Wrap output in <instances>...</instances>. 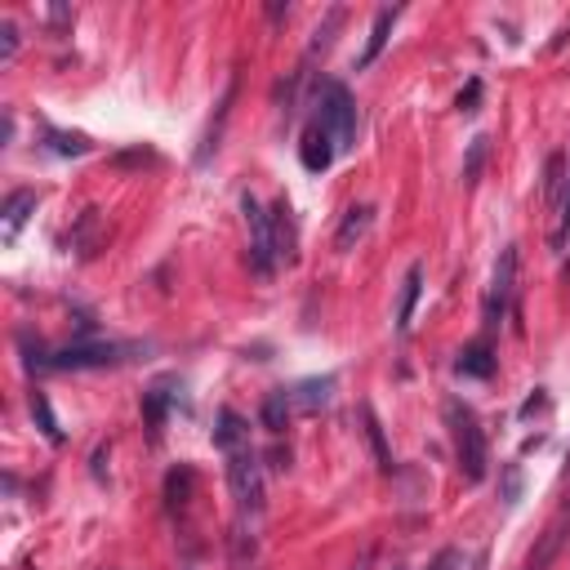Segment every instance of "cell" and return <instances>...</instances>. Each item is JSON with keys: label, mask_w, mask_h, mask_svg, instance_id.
<instances>
[{"label": "cell", "mask_w": 570, "mask_h": 570, "mask_svg": "<svg viewBox=\"0 0 570 570\" xmlns=\"http://www.w3.org/2000/svg\"><path fill=\"white\" fill-rule=\"evenodd\" d=\"M214 445L227 459V490H232V503H236V525L249 530L263 517V468H258V454L249 445L245 419L227 405L214 419Z\"/></svg>", "instance_id": "1"}, {"label": "cell", "mask_w": 570, "mask_h": 570, "mask_svg": "<svg viewBox=\"0 0 570 570\" xmlns=\"http://www.w3.org/2000/svg\"><path fill=\"white\" fill-rule=\"evenodd\" d=\"M445 428H450V445H454V463H459L463 481H481L490 468V445H485L476 410L463 405L459 396H450L445 401Z\"/></svg>", "instance_id": "2"}, {"label": "cell", "mask_w": 570, "mask_h": 570, "mask_svg": "<svg viewBox=\"0 0 570 570\" xmlns=\"http://www.w3.org/2000/svg\"><path fill=\"white\" fill-rule=\"evenodd\" d=\"M316 120L330 129V138L338 142V151H352L356 147V102L347 94V85L338 80H325L321 94H316Z\"/></svg>", "instance_id": "3"}, {"label": "cell", "mask_w": 570, "mask_h": 570, "mask_svg": "<svg viewBox=\"0 0 570 570\" xmlns=\"http://www.w3.org/2000/svg\"><path fill=\"white\" fill-rule=\"evenodd\" d=\"M240 209H245V227H249V272L258 281H267L281 263V245H276V227H272V214L254 200V196H240Z\"/></svg>", "instance_id": "4"}, {"label": "cell", "mask_w": 570, "mask_h": 570, "mask_svg": "<svg viewBox=\"0 0 570 570\" xmlns=\"http://www.w3.org/2000/svg\"><path fill=\"white\" fill-rule=\"evenodd\" d=\"M134 352H138L134 343H71V347H62V352L36 356L31 365H40V370H102V365L129 361Z\"/></svg>", "instance_id": "5"}, {"label": "cell", "mask_w": 570, "mask_h": 570, "mask_svg": "<svg viewBox=\"0 0 570 570\" xmlns=\"http://www.w3.org/2000/svg\"><path fill=\"white\" fill-rule=\"evenodd\" d=\"M512 289H517V245H503L499 258H494V272H490V289H485V325H499L508 303H512Z\"/></svg>", "instance_id": "6"}, {"label": "cell", "mask_w": 570, "mask_h": 570, "mask_svg": "<svg viewBox=\"0 0 570 570\" xmlns=\"http://www.w3.org/2000/svg\"><path fill=\"white\" fill-rule=\"evenodd\" d=\"M334 156H338V142H334V138H330V129L312 116V120H307V129H303V142H298V160H303V169L321 174V169H330V165H334Z\"/></svg>", "instance_id": "7"}, {"label": "cell", "mask_w": 570, "mask_h": 570, "mask_svg": "<svg viewBox=\"0 0 570 570\" xmlns=\"http://www.w3.org/2000/svg\"><path fill=\"white\" fill-rule=\"evenodd\" d=\"M330 392H334V379H330V374H325V379H303V383L285 387L294 414H316V410H325V405H330Z\"/></svg>", "instance_id": "8"}, {"label": "cell", "mask_w": 570, "mask_h": 570, "mask_svg": "<svg viewBox=\"0 0 570 570\" xmlns=\"http://www.w3.org/2000/svg\"><path fill=\"white\" fill-rule=\"evenodd\" d=\"M566 530H570V508L543 530V539H539V548L525 557V570H548L552 561H557V552H561V539H566Z\"/></svg>", "instance_id": "9"}, {"label": "cell", "mask_w": 570, "mask_h": 570, "mask_svg": "<svg viewBox=\"0 0 570 570\" xmlns=\"http://www.w3.org/2000/svg\"><path fill=\"white\" fill-rule=\"evenodd\" d=\"M370 223H374V209H370V205H352V209L343 214L338 232H334V249H338V254H347V249H352L356 240H365Z\"/></svg>", "instance_id": "10"}, {"label": "cell", "mask_w": 570, "mask_h": 570, "mask_svg": "<svg viewBox=\"0 0 570 570\" xmlns=\"http://www.w3.org/2000/svg\"><path fill=\"white\" fill-rule=\"evenodd\" d=\"M419 294H423V263H410V272H405V281H401V298H396V334L410 330Z\"/></svg>", "instance_id": "11"}, {"label": "cell", "mask_w": 570, "mask_h": 570, "mask_svg": "<svg viewBox=\"0 0 570 570\" xmlns=\"http://www.w3.org/2000/svg\"><path fill=\"white\" fill-rule=\"evenodd\" d=\"M454 374H463V379H490V374H494V352H490V343H485V338L468 343V347L459 352V361H454Z\"/></svg>", "instance_id": "12"}, {"label": "cell", "mask_w": 570, "mask_h": 570, "mask_svg": "<svg viewBox=\"0 0 570 570\" xmlns=\"http://www.w3.org/2000/svg\"><path fill=\"white\" fill-rule=\"evenodd\" d=\"M31 214H36V191H31V187L13 191V196L4 200V209H0V223H4V240H13Z\"/></svg>", "instance_id": "13"}, {"label": "cell", "mask_w": 570, "mask_h": 570, "mask_svg": "<svg viewBox=\"0 0 570 570\" xmlns=\"http://www.w3.org/2000/svg\"><path fill=\"white\" fill-rule=\"evenodd\" d=\"M396 18H401V9H379V13H374V22H370V40H365V49H361L356 67H370V62L383 53L387 31H392V22H396Z\"/></svg>", "instance_id": "14"}, {"label": "cell", "mask_w": 570, "mask_h": 570, "mask_svg": "<svg viewBox=\"0 0 570 570\" xmlns=\"http://www.w3.org/2000/svg\"><path fill=\"white\" fill-rule=\"evenodd\" d=\"M289 396H285V387H276V392H267L263 396V410H258V419H263V428L276 436V432H285V423H289Z\"/></svg>", "instance_id": "15"}, {"label": "cell", "mask_w": 570, "mask_h": 570, "mask_svg": "<svg viewBox=\"0 0 570 570\" xmlns=\"http://www.w3.org/2000/svg\"><path fill=\"white\" fill-rule=\"evenodd\" d=\"M232 98H236V80L227 85V94H223V102H218V116H214V125H209V134H205V142H200V151H196V160H209V151H218V134H223V125H227Z\"/></svg>", "instance_id": "16"}, {"label": "cell", "mask_w": 570, "mask_h": 570, "mask_svg": "<svg viewBox=\"0 0 570 570\" xmlns=\"http://www.w3.org/2000/svg\"><path fill=\"white\" fill-rule=\"evenodd\" d=\"M31 419L40 423V432L49 436V445H62V432H58V419L49 410V396L45 392H31Z\"/></svg>", "instance_id": "17"}, {"label": "cell", "mask_w": 570, "mask_h": 570, "mask_svg": "<svg viewBox=\"0 0 570 570\" xmlns=\"http://www.w3.org/2000/svg\"><path fill=\"white\" fill-rule=\"evenodd\" d=\"M343 27V9H330L325 13V22L312 31V45H307V58H316V53H325L330 45H334V31Z\"/></svg>", "instance_id": "18"}, {"label": "cell", "mask_w": 570, "mask_h": 570, "mask_svg": "<svg viewBox=\"0 0 570 570\" xmlns=\"http://www.w3.org/2000/svg\"><path fill=\"white\" fill-rule=\"evenodd\" d=\"M570 236V174H566V187H561V200H557V223H552V249H561Z\"/></svg>", "instance_id": "19"}, {"label": "cell", "mask_w": 570, "mask_h": 570, "mask_svg": "<svg viewBox=\"0 0 570 570\" xmlns=\"http://www.w3.org/2000/svg\"><path fill=\"white\" fill-rule=\"evenodd\" d=\"M49 147L58 156H85L89 151V138L85 134H62V129H49Z\"/></svg>", "instance_id": "20"}, {"label": "cell", "mask_w": 570, "mask_h": 570, "mask_svg": "<svg viewBox=\"0 0 570 570\" xmlns=\"http://www.w3.org/2000/svg\"><path fill=\"white\" fill-rule=\"evenodd\" d=\"M566 156H548V169H543V196L557 205L561 200V187H566Z\"/></svg>", "instance_id": "21"}, {"label": "cell", "mask_w": 570, "mask_h": 570, "mask_svg": "<svg viewBox=\"0 0 570 570\" xmlns=\"http://www.w3.org/2000/svg\"><path fill=\"white\" fill-rule=\"evenodd\" d=\"M365 432H370V445H374V459H379V468L383 472H392V454H387V445H383V428H379V419L365 410Z\"/></svg>", "instance_id": "22"}, {"label": "cell", "mask_w": 570, "mask_h": 570, "mask_svg": "<svg viewBox=\"0 0 570 570\" xmlns=\"http://www.w3.org/2000/svg\"><path fill=\"white\" fill-rule=\"evenodd\" d=\"M481 160H485V138H472V147H468V160H463V183H468V187L476 183V174H481Z\"/></svg>", "instance_id": "23"}, {"label": "cell", "mask_w": 570, "mask_h": 570, "mask_svg": "<svg viewBox=\"0 0 570 570\" xmlns=\"http://www.w3.org/2000/svg\"><path fill=\"white\" fill-rule=\"evenodd\" d=\"M13 53H18V27L0 22V62H13Z\"/></svg>", "instance_id": "24"}, {"label": "cell", "mask_w": 570, "mask_h": 570, "mask_svg": "<svg viewBox=\"0 0 570 570\" xmlns=\"http://www.w3.org/2000/svg\"><path fill=\"white\" fill-rule=\"evenodd\" d=\"M428 570H463V552H459V548H441V552L428 561Z\"/></svg>", "instance_id": "25"}, {"label": "cell", "mask_w": 570, "mask_h": 570, "mask_svg": "<svg viewBox=\"0 0 570 570\" xmlns=\"http://www.w3.org/2000/svg\"><path fill=\"white\" fill-rule=\"evenodd\" d=\"M476 98H481V85L472 80V85L459 94V111H476Z\"/></svg>", "instance_id": "26"}, {"label": "cell", "mask_w": 570, "mask_h": 570, "mask_svg": "<svg viewBox=\"0 0 570 570\" xmlns=\"http://www.w3.org/2000/svg\"><path fill=\"white\" fill-rule=\"evenodd\" d=\"M352 570H370V552H361V561H356Z\"/></svg>", "instance_id": "27"}]
</instances>
